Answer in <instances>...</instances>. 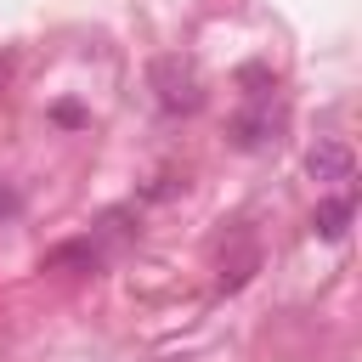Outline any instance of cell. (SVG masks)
<instances>
[{"mask_svg": "<svg viewBox=\"0 0 362 362\" xmlns=\"http://www.w3.org/2000/svg\"><path fill=\"white\" fill-rule=\"evenodd\" d=\"M147 85H153V102H158L170 119L198 113V107H204V79H198V68H192L187 57H153Z\"/></svg>", "mask_w": 362, "mask_h": 362, "instance_id": "1", "label": "cell"}, {"mask_svg": "<svg viewBox=\"0 0 362 362\" xmlns=\"http://www.w3.org/2000/svg\"><path fill=\"white\" fill-rule=\"evenodd\" d=\"M272 79L260 85V90H249V107L232 119V141L243 147V153H255V147H266L272 141V130H277V113H272Z\"/></svg>", "mask_w": 362, "mask_h": 362, "instance_id": "2", "label": "cell"}, {"mask_svg": "<svg viewBox=\"0 0 362 362\" xmlns=\"http://www.w3.org/2000/svg\"><path fill=\"white\" fill-rule=\"evenodd\" d=\"M305 170H311V181L345 187V181L356 175V158H351V147H345V141H317V147L305 153Z\"/></svg>", "mask_w": 362, "mask_h": 362, "instance_id": "3", "label": "cell"}, {"mask_svg": "<svg viewBox=\"0 0 362 362\" xmlns=\"http://www.w3.org/2000/svg\"><path fill=\"white\" fill-rule=\"evenodd\" d=\"M351 215H356V198L339 187L334 198H322L317 204V215H311V226H317V238H328V243H339L345 232H351Z\"/></svg>", "mask_w": 362, "mask_h": 362, "instance_id": "4", "label": "cell"}, {"mask_svg": "<svg viewBox=\"0 0 362 362\" xmlns=\"http://www.w3.org/2000/svg\"><path fill=\"white\" fill-rule=\"evenodd\" d=\"M255 266H260V249H255V243H249V238H243V243H238V255H232V260H226V255H221V288H226V294H232V288H243V283H249V277H255Z\"/></svg>", "mask_w": 362, "mask_h": 362, "instance_id": "5", "label": "cell"}, {"mask_svg": "<svg viewBox=\"0 0 362 362\" xmlns=\"http://www.w3.org/2000/svg\"><path fill=\"white\" fill-rule=\"evenodd\" d=\"M11 215H17V192H11V187H0V221H11Z\"/></svg>", "mask_w": 362, "mask_h": 362, "instance_id": "6", "label": "cell"}]
</instances>
